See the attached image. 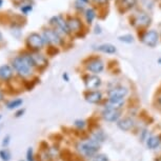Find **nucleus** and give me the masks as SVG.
I'll return each instance as SVG.
<instances>
[{
	"instance_id": "f257e3e1",
	"label": "nucleus",
	"mask_w": 161,
	"mask_h": 161,
	"mask_svg": "<svg viewBox=\"0 0 161 161\" xmlns=\"http://www.w3.org/2000/svg\"><path fill=\"white\" fill-rule=\"evenodd\" d=\"M14 69L21 77H28L32 74L35 63L33 61L31 54H23L21 56H17L13 59Z\"/></svg>"
},
{
	"instance_id": "f03ea898",
	"label": "nucleus",
	"mask_w": 161,
	"mask_h": 161,
	"mask_svg": "<svg viewBox=\"0 0 161 161\" xmlns=\"http://www.w3.org/2000/svg\"><path fill=\"white\" fill-rule=\"evenodd\" d=\"M99 147H100V143L97 142L96 140H94V139H90V140H87V141L80 142V143L77 145L79 153L86 158L95 156L99 150Z\"/></svg>"
},
{
	"instance_id": "7ed1b4c3",
	"label": "nucleus",
	"mask_w": 161,
	"mask_h": 161,
	"mask_svg": "<svg viewBox=\"0 0 161 161\" xmlns=\"http://www.w3.org/2000/svg\"><path fill=\"white\" fill-rule=\"evenodd\" d=\"M45 43L43 37L41 35H39L38 33H32L29 35L28 39H26V44L28 47L33 51H39L43 47Z\"/></svg>"
},
{
	"instance_id": "20e7f679",
	"label": "nucleus",
	"mask_w": 161,
	"mask_h": 161,
	"mask_svg": "<svg viewBox=\"0 0 161 161\" xmlns=\"http://www.w3.org/2000/svg\"><path fill=\"white\" fill-rule=\"evenodd\" d=\"M42 37H43L44 41L47 43L53 44V45H59L61 43V38L59 36V33L55 31V30H44L43 34H42Z\"/></svg>"
},
{
	"instance_id": "39448f33",
	"label": "nucleus",
	"mask_w": 161,
	"mask_h": 161,
	"mask_svg": "<svg viewBox=\"0 0 161 161\" xmlns=\"http://www.w3.org/2000/svg\"><path fill=\"white\" fill-rule=\"evenodd\" d=\"M50 23L52 25L55 26V31L57 30V32H61L62 34L68 35L69 34V28H68V24H66V21H64V19L62 18V16H54L51 18Z\"/></svg>"
},
{
	"instance_id": "423d86ee",
	"label": "nucleus",
	"mask_w": 161,
	"mask_h": 161,
	"mask_svg": "<svg viewBox=\"0 0 161 161\" xmlns=\"http://www.w3.org/2000/svg\"><path fill=\"white\" fill-rule=\"evenodd\" d=\"M142 41L145 45L150 47H156L158 41H159V34H158L157 31L155 30H152V31L147 32L142 37Z\"/></svg>"
},
{
	"instance_id": "0eeeda50",
	"label": "nucleus",
	"mask_w": 161,
	"mask_h": 161,
	"mask_svg": "<svg viewBox=\"0 0 161 161\" xmlns=\"http://www.w3.org/2000/svg\"><path fill=\"white\" fill-rule=\"evenodd\" d=\"M129 94V90L124 86H117L108 92V99H124Z\"/></svg>"
},
{
	"instance_id": "6e6552de",
	"label": "nucleus",
	"mask_w": 161,
	"mask_h": 161,
	"mask_svg": "<svg viewBox=\"0 0 161 161\" xmlns=\"http://www.w3.org/2000/svg\"><path fill=\"white\" fill-rule=\"evenodd\" d=\"M102 117L104 118L106 121L115 122V121H117L119 119L120 112L118 110H115V108H108V106H106L102 112Z\"/></svg>"
},
{
	"instance_id": "1a4fd4ad",
	"label": "nucleus",
	"mask_w": 161,
	"mask_h": 161,
	"mask_svg": "<svg viewBox=\"0 0 161 161\" xmlns=\"http://www.w3.org/2000/svg\"><path fill=\"white\" fill-rule=\"evenodd\" d=\"M86 69L92 73H95V74H98V73H101L103 69H104V62L100 59H94L91 60V61L87 63L86 65Z\"/></svg>"
},
{
	"instance_id": "9d476101",
	"label": "nucleus",
	"mask_w": 161,
	"mask_h": 161,
	"mask_svg": "<svg viewBox=\"0 0 161 161\" xmlns=\"http://www.w3.org/2000/svg\"><path fill=\"white\" fill-rule=\"evenodd\" d=\"M135 24L138 26H147L151 24V17L147 13H138L135 17Z\"/></svg>"
},
{
	"instance_id": "9b49d317",
	"label": "nucleus",
	"mask_w": 161,
	"mask_h": 161,
	"mask_svg": "<svg viewBox=\"0 0 161 161\" xmlns=\"http://www.w3.org/2000/svg\"><path fill=\"white\" fill-rule=\"evenodd\" d=\"M101 86V79L98 76L92 75L86 79V86L89 90H96Z\"/></svg>"
},
{
	"instance_id": "f8f14e48",
	"label": "nucleus",
	"mask_w": 161,
	"mask_h": 161,
	"mask_svg": "<svg viewBox=\"0 0 161 161\" xmlns=\"http://www.w3.org/2000/svg\"><path fill=\"white\" fill-rule=\"evenodd\" d=\"M14 71L8 64H4L0 66V79L4 81H8L13 77Z\"/></svg>"
},
{
	"instance_id": "ddd939ff",
	"label": "nucleus",
	"mask_w": 161,
	"mask_h": 161,
	"mask_svg": "<svg viewBox=\"0 0 161 161\" xmlns=\"http://www.w3.org/2000/svg\"><path fill=\"white\" fill-rule=\"evenodd\" d=\"M66 24H68V28H69V33L71 32H79L82 26L81 24V21L78 19V18H69V19L66 21Z\"/></svg>"
},
{
	"instance_id": "4468645a",
	"label": "nucleus",
	"mask_w": 161,
	"mask_h": 161,
	"mask_svg": "<svg viewBox=\"0 0 161 161\" xmlns=\"http://www.w3.org/2000/svg\"><path fill=\"white\" fill-rule=\"evenodd\" d=\"M118 127L122 130H130V129H133L134 126V120L132 118L130 117H126V118H123L118 121Z\"/></svg>"
},
{
	"instance_id": "2eb2a0df",
	"label": "nucleus",
	"mask_w": 161,
	"mask_h": 161,
	"mask_svg": "<svg viewBox=\"0 0 161 161\" xmlns=\"http://www.w3.org/2000/svg\"><path fill=\"white\" fill-rule=\"evenodd\" d=\"M32 58H33V61L35 63V66L44 68V66L47 65V58H45L43 55H41V54H32Z\"/></svg>"
},
{
	"instance_id": "dca6fc26",
	"label": "nucleus",
	"mask_w": 161,
	"mask_h": 161,
	"mask_svg": "<svg viewBox=\"0 0 161 161\" xmlns=\"http://www.w3.org/2000/svg\"><path fill=\"white\" fill-rule=\"evenodd\" d=\"M102 98V95L99 91H93V92L87 93L86 95V99L90 103H98Z\"/></svg>"
},
{
	"instance_id": "f3484780",
	"label": "nucleus",
	"mask_w": 161,
	"mask_h": 161,
	"mask_svg": "<svg viewBox=\"0 0 161 161\" xmlns=\"http://www.w3.org/2000/svg\"><path fill=\"white\" fill-rule=\"evenodd\" d=\"M97 50L102 52V53H106V54H114L116 53V47H114L113 44H110V43H104V44H101L97 47Z\"/></svg>"
},
{
	"instance_id": "a211bd4d",
	"label": "nucleus",
	"mask_w": 161,
	"mask_h": 161,
	"mask_svg": "<svg viewBox=\"0 0 161 161\" xmlns=\"http://www.w3.org/2000/svg\"><path fill=\"white\" fill-rule=\"evenodd\" d=\"M124 99H108V102L106 106L111 108H115V110H119L121 106L123 105Z\"/></svg>"
},
{
	"instance_id": "6ab92c4d",
	"label": "nucleus",
	"mask_w": 161,
	"mask_h": 161,
	"mask_svg": "<svg viewBox=\"0 0 161 161\" xmlns=\"http://www.w3.org/2000/svg\"><path fill=\"white\" fill-rule=\"evenodd\" d=\"M160 142H161L160 138L157 137V136H151V137H148L147 139V145L150 148H156L160 144Z\"/></svg>"
},
{
	"instance_id": "aec40b11",
	"label": "nucleus",
	"mask_w": 161,
	"mask_h": 161,
	"mask_svg": "<svg viewBox=\"0 0 161 161\" xmlns=\"http://www.w3.org/2000/svg\"><path fill=\"white\" fill-rule=\"evenodd\" d=\"M96 17V13L95 11L93 10V8H87V10L86 11V22L91 24L93 22V20L95 19Z\"/></svg>"
},
{
	"instance_id": "412c9836",
	"label": "nucleus",
	"mask_w": 161,
	"mask_h": 161,
	"mask_svg": "<svg viewBox=\"0 0 161 161\" xmlns=\"http://www.w3.org/2000/svg\"><path fill=\"white\" fill-rule=\"evenodd\" d=\"M136 4H137V0H121V5H122L125 10L134 8Z\"/></svg>"
},
{
	"instance_id": "4be33fe9",
	"label": "nucleus",
	"mask_w": 161,
	"mask_h": 161,
	"mask_svg": "<svg viewBox=\"0 0 161 161\" xmlns=\"http://www.w3.org/2000/svg\"><path fill=\"white\" fill-rule=\"evenodd\" d=\"M22 103H23L22 99H15V100H12L11 102H8L7 106H8V110H13V108H19Z\"/></svg>"
},
{
	"instance_id": "5701e85b",
	"label": "nucleus",
	"mask_w": 161,
	"mask_h": 161,
	"mask_svg": "<svg viewBox=\"0 0 161 161\" xmlns=\"http://www.w3.org/2000/svg\"><path fill=\"white\" fill-rule=\"evenodd\" d=\"M0 158H1V160H3V161H10L11 153L7 150V148L1 150V151H0Z\"/></svg>"
},
{
	"instance_id": "b1692460",
	"label": "nucleus",
	"mask_w": 161,
	"mask_h": 161,
	"mask_svg": "<svg viewBox=\"0 0 161 161\" xmlns=\"http://www.w3.org/2000/svg\"><path fill=\"white\" fill-rule=\"evenodd\" d=\"M92 139L96 140L97 142H99V143H101V142L104 141V134H103L101 130H99V132H97V133L94 134Z\"/></svg>"
},
{
	"instance_id": "393cba45",
	"label": "nucleus",
	"mask_w": 161,
	"mask_h": 161,
	"mask_svg": "<svg viewBox=\"0 0 161 161\" xmlns=\"http://www.w3.org/2000/svg\"><path fill=\"white\" fill-rule=\"evenodd\" d=\"M119 40L122 41V42H125V43H132L134 41V37L132 35L130 34H126V35H123V36H120L119 37Z\"/></svg>"
},
{
	"instance_id": "a878e982",
	"label": "nucleus",
	"mask_w": 161,
	"mask_h": 161,
	"mask_svg": "<svg viewBox=\"0 0 161 161\" xmlns=\"http://www.w3.org/2000/svg\"><path fill=\"white\" fill-rule=\"evenodd\" d=\"M92 161H108V158L104 154H96L93 157Z\"/></svg>"
},
{
	"instance_id": "bb28decb",
	"label": "nucleus",
	"mask_w": 161,
	"mask_h": 161,
	"mask_svg": "<svg viewBox=\"0 0 161 161\" xmlns=\"http://www.w3.org/2000/svg\"><path fill=\"white\" fill-rule=\"evenodd\" d=\"M20 11L22 12L23 15H29L30 12L33 11V5H26V7H22V8H20Z\"/></svg>"
},
{
	"instance_id": "cd10ccee",
	"label": "nucleus",
	"mask_w": 161,
	"mask_h": 161,
	"mask_svg": "<svg viewBox=\"0 0 161 161\" xmlns=\"http://www.w3.org/2000/svg\"><path fill=\"white\" fill-rule=\"evenodd\" d=\"M33 4H34L33 0H20L19 3H18V5H19L20 8L26 7V5H33Z\"/></svg>"
},
{
	"instance_id": "c85d7f7f",
	"label": "nucleus",
	"mask_w": 161,
	"mask_h": 161,
	"mask_svg": "<svg viewBox=\"0 0 161 161\" xmlns=\"http://www.w3.org/2000/svg\"><path fill=\"white\" fill-rule=\"evenodd\" d=\"M75 126L78 127L79 130H81L86 126V122H84L83 120H77V121H75Z\"/></svg>"
},
{
	"instance_id": "c756f323",
	"label": "nucleus",
	"mask_w": 161,
	"mask_h": 161,
	"mask_svg": "<svg viewBox=\"0 0 161 161\" xmlns=\"http://www.w3.org/2000/svg\"><path fill=\"white\" fill-rule=\"evenodd\" d=\"M26 159L28 161H34V157H33V150L32 147H30L28 152H26Z\"/></svg>"
},
{
	"instance_id": "7c9ffc66",
	"label": "nucleus",
	"mask_w": 161,
	"mask_h": 161,
	"mask_svg": "<svg viewBox=\"0 0 161 161\" xmlns=\"http://www.w3.org/2000/svg\"><path fill=\"white\" fill-rule=\"evenodd\" d=\"M75 8H78V10H83V8H84V3H83V2H81V1H79V0H78V1L76 2Z\"/></svg>"
},
{
	"instance_id": "2f4dec72",
	"label": "nucleus",
	"mask_w": 161,
	"mask_h": 161,
	"mask_svg": "<svg viewBox=\"0 0 161 161\" xmlns=\"http://www.w3.org/2000/svg\"><path fill=\"white\" fill-rule=\"evenodd\" d=\"M10 136H7V137H5L4 139H3V142H2V145H3V147H8V143H10Z\"/></svg>"
},
{
	"instance_id": "473e14b6",
	"label": "nucleus",
	"mask_w": 161,
	"mask_h": 161,
	"mask_svg": "<svg viewBox=\"0 0 161 161\" xmlns=\"http://www.w3.org/2000/svg\"><path fill=\"white\" fill-rule=\"evenodd\" d=\"M23 113H24V110H19L16 113V115H15V116H16V117H20V116H22Z\"/></svg>"
},
{
	"instance_id": "72a5a7b5",
	"label": "nucleus",
	"mask_w": 161,
	"mask_h": 161,
	"mask_svg": "<svg viewBox=\"0 0 161 161\" xmlns=\"http://www.w3.org/2000/svg\"><path fill=\"white\" fill-rule=\"evenodd\" d=\"M95 2H97V3H100V4H104L108 2V0H94Z\"/></svg>"
},
{
	"instance_id": "f704fd0d",
	"label": "nucleus",
	"mask_w": 161,
	"mask_h": 161,
	"mask_svg": "<svg viewBox=\"0 0 161 161\" xmlns=\"http://www.w3.org/2000/svg\"><path fill=\"white\" fill-rule=\"evenodd\" d=\"M63 79H65L66 81H69V76H68V74H66V73H64V74H63Z\"/></svg>"
},
{
	"instance_id": "c9c22d12",
	"label": "nucleus",
	"mask_w": 161,
	"mask_h": 161,
	"mask_svg": "<svg viewBox=\"0 0 161 161\" xmlns=\"http://www.w3.org/2000/svg\"><path fill=\"white\" fill-rule=\"evenodd\" d=\"M2 100H3V94L0 92V101H2Z\"/></svg>"
},
{
	"instance_id": "e433bc0d",
	"label": "nucleus",
	"mask_w": 161,
	"mask_h": 161,
	"mask_svg": "<svg viewBox=\"0 0 161 161\" xmlns=\"http://www.w3.org/2000/svg\"><path fill=\"white\" fill-rule=\"evenodd\" d=\"M158 103H159V104L161 105V95L158 97Z\"/></svg>"
},
{
	"instance_id": "4c0bfd02",
	"label": "nucleus",
	"mask_w": 161,
	"mask_h": 161,
	"mask_svg": "<svg viewBox=\"0 0 161 161\" xmlns=\"http://www.w3.org/2000/svg\"><path fill=\"white\" fill-rule=\"evenodd\" d=\"M79 1L83 2V3H87V2H89V0H79Z\"/></svg>"
},
{
	"instance_id": "58836bf2",
	"label": "nucleus",
	"mask_w": 161,
	"mask_h": 161,
	"mask_svg": "<svg viewBox=\"0 0 161 161\" xmlns=\"http://www.w3.org/2000/svg\"><path fill=\"white\" fill-rule=\"evenodd\" d=\"M2 39H3V37H2V34H1V32H0V42L2 41Z\"/></svg>"
},
{
	"instance_id": "ea45409f",
	"label": "nucleus",
	"mask_w": 161,
	"mask_h": 161,
	"mask_svg": "<svg viewBox=\"0 0 161 161\" xmlns=\"http://www.w3.org/2000/svg\"><path fill=\"white\" fill-rule=\"evenodd\" d=\"M2 4H3V0H0V8H1Z\"/></svg>"
},
{
	"instance_id": "a19ab883",
	"label": "nucleus",
	"mask_w": 161,
	"mask_h": 161,
	"mask_svg": "<svg viewBox=\"0 0 161 161\" xmlns=\"http://www.w3.org/2000/svg\"><path fill=\"white\" fill-rule=\"evenodd\" d=\"M0 119H1V115H0Z\"/></svg>"
}]
</instances>
